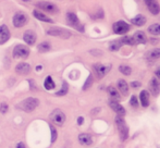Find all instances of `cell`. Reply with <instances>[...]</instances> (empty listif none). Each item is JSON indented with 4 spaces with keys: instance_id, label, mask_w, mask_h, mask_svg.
I'll return each instance as SVG.
<instances>
[{
    "instance_id": "obj_1",
    "label": "cell",
    "mask_w": 160,
    "mask_h": 148,
    "mask_svg": "<svg viewBox=\"0 0 160 148\" xmlns=\"http://www.w3.org/2000/svg\"><path fill=\"white\" fill-rule=\"evenodd\" d=\"M39 105V100L37 98L28 97L26 99L22 100L19 105H17V108L20 110H23L24 112H32L35 110Z\"/></svg>"
},
{
    "instance_id": "obj_2",
    "label": "cell",
    "mask_w": 160,
    "mask_h": 148,
    "mask_svg": "<svg viewBox=\"0 0 160 148\" xmlns=\"http://www.w3.org/2000/svg\"><path fill=\"white\" fill-rule=\"evenodd\" d=\"M116 124L118 126L119 133H120V138L122 142L128 140V127L125 123V120L123 119V116H116Z\"/></svg>"
},
{
    "instance_id": "obj_3",
    "label": "cell",
    "mask_w": 160,
    "mask_h": 148,
    "mask_svg": "<svg viewBox=\"0 0 160 148\" xmlns=\"http://www.w3.org/2000/svg\"><path fill=\"white\" fill-rule=\"evenodd\" d=\"M31 53V50L25 45H18L13 49L12 56L14 59H28Z\"/></svg>"
},
{
    "instance_id": "obj_4",
    "label": "cell",
    "mask_w": 160,
    "mask_h": 148,
    "mask_svg": "<svg viewBox=\"0 0 160 148\" xmlns=\"http://www.w3.org/2000/svg\"><path fill=\"white\" fill-rule=\"evenodd\" d=\"M49 119L53 124L58 125V126H62L67 120V116H65L64 112H62L60 109H55L49 114Z\"/></svg>"
},
{
    "instance_id": "obj_5",
    "label": "cell",
    "mask_w": 160,
    "mask_h": 148,
    "mask_svg": "<svg viewBox=\"0 0 160 148\" xmlns=\"http://www.w3.org/2000/svg\"><path fill=\"white\" fill-rule=\"evenodd\" d=\"M67 22L70 26H72V27L75 28V30L80 31L81 33L84 32V26L81 24L80 20H78V17H76L75 13H73V12L67 13Z\"/></svg>"
},
{
    "instance_id": "obj_6",
    "label": "cell",
    "mask_w": 160,
    "mask_h": 148,
    "mask_svg": "<svg viewBox=\"0 0 160 148\" xmlns=\"http://www.w3.org/2000/svg\"><path fill=\"white\" fill-rule=\"evenodd\" d=\"M35 6L37 7L38 9L40 10L45 11V12H48V13H58L59 12V9L58 7L56 6L55 3H51V2L48 1H39V2H36Z\"/></svg>"
},
{
    "instance_id": "obj_7",
    "label": "cell",
    "mask_w": 160,
    "mask_h": 148,
    "mask_svg": "<svg viewBox=\"0 0 160 148\" xmlns=\"http://www.w3.org/2000/svg\"><path fill=\"white\" fill-rule=\"evenodd\" d=\"M47 34L50 35V36H57L60 38H63V39H68V38L71 37V33L69 31L64 30L61 27H50L47 31Z\"/></svg>"
},
{
    "instance_id": "obj_8",
    "label": "cell",
    "mask_w": 160,
    "mask_h": 148,
    "mask_svg": "<svg viewBox=\"0 0 160 148\" xmlns=\"http://www.w3.org/2000/svg\"><path fill=\"white\" fill-rule=\"evenodd\" d=\"M28 17L24 12H17L13 15V19H12L13 25L17 28L23 27V26L28 23Z\"/></svg>"
},
{
    "instance_id": "obj_9",
    "label": "cell",
    "mask_w": 160,
    "mask_h": 148,
    "mask_svg": "<svg viewBox=\"0 0 160 148\" xmlns=\"http://www.w3.org/2000/svg\"><path fill=\"white\" fill-rule=\"evenodd\" d=\"M112 30H113V32L116 33V34L122 35L130 31V25L124 21H117L116 23L113 24V26H112Z\"/></svg>"
},
{
    "instance_id": "obj_10",
    "label": "cell",
    "mask_w": 160,
    "mask_h": 148,
    "mask_svg": "<svg viewBox=\"0 0 160 148\" xmlns=\"http://www.w3.org/2000/svg\"><path fill=\"white\" fill-rule=\"evenodd\" d=\"M94 69H95L97 75L99 77H103L110 70H111V64H101V63H97L94 64Z\"/></svg>"
},
{
    "instance_id": "obj_11",
    "label": "cell",
    "mask_w": 160,
    "mask_h": 148,
    "mask_svg": "<svg viewBox=\"0 0 160 148\" xmlns=\"http://www.w3.org/2000/svg\"><path fill=\"white\" fill-rule=\"evenodd\" d=\"M108 105H109V107L112 109V110L116 112L117 116H123L125 114V109H124V107H123L122 105L119 104L118 101H116V100L110 99L109 101H108Z\"/></svg>"
},
{
    "instance_id": "obj_12",
    "label": "cell",
    "mask_w": 160,
    "mask_h": 148,
    "mask_svg": "<svg viewBox=\"0 0 160 148\" xmlns=\"http://www.w3.org/2000/svg\"><path fill=\"white\" fill-rule=\"evenodd\" d=\"M145 3H146V6H147L148 10H149V12L152 13V15L159 14V12H160V6H159L158 2L155 1V0H146Z\"/></svg>"
},
{
    "instance_id": "obj_13",
    "label": "cell",
    "mask_w": 160,
    "mask_h": 148,
    "mask_svg": "<svg viewBox=\"0 0 160 148\" xmlns=\"http://www.w3.org/2000/svg\"><path fill=\"white\" fill-rule=\"evenodd\" d=\"M36 39H37V36H36L35 32L32 31V30L26 31V32L23 34V40L28 45H30V46H33V45H35Z\"/></svg>"
},
{
    "instance_id": "obj_14",
    "label": "cell",
    "mask_w": 160,
    "mask_h": 148,
    "mask_svg": "<svg viewBox=\"0 0 160 148\" xmlns=\"http://www.w3.org/2000/svg\"><path fill=\"white\" fill-rule=\"evenodd\" d=\"M149 91L154 96H158L160 93V82L156 77H152L149 81Z\"/></svg>"
},
{
    "instance_id": "obj_15",
    "label": "cell",
    "mask_w": 160,
    "mask_h": 148,
    "mask_svg": "<svg viewBox=\"0 0 160 148\" xmlns=\"http://www.w3.org/2000/svg\"><path fill=\"white\" fill-rule=\"evenodd\" d=\"M15 72L20 74V75H26V74L31 72V66L28 63H25V62H21L15 67Z\"/></svg>"
},
{
    "instance_id": "obj_16",
    "label": "cell",
    "mask_w": 160,
    "mask_h": 148,
    "mask_svg": "<svg viewBox=\"0 0 160 148\" xmlns=\"http://www.w3.org/2000/svg\"><path fill=\"white\" fill-rule=\"evenodd\" d=\"M10 38V32L6 25H0V45L6 44Z\"/></svg>"
},
{
    "instance_id": "obj_17",
    "label": "cell",
    "mask_w": 160,
    "mask_h": 148,
    "mask_svg": "<svg viewBox=\"0 0 160 148\" xmlns=\"http://www.w3.org/2000/svg\"><path fill=\"white\" fill-rule=\"evenodd\" d=\"M133 40H134V44L138 45V44H146L147 42V37H146L145 33L142 32V31H137L134 33V35L132 36Z\"/></svg>"
},
{
    "instance_id": "obj_18",
    "label": "cell",
    "mask_w": 160,
    "mask_h": 148,
    "mask_svg": "<svg viewBox=\"0 0 160 148\" xmlns=\"http://www.w3.org/2000/svg\"><path fill=\"white\" fill-rule=\"evenodd\" d=\"M78 142L83 146H89V145L93 144V138L89 134L87 133H82L78 135Z\"/></svg>"
},
{
    "instance_id": "obj_19",
    "label": "cell",
    "mask_w": 160,
    "mask_h": 148,
    "mask_svg": "<svg viewBox=\"0 0 160 148\" xmlns=\"http://www.w3.org/2000/svg\"><path fill=\"white\" fill-rule=\"evenodd\" d=\"M33 15H34V17H36V19L39 20V21L48 22V23H53V21L50 19V17H48L44 12H40V11H38V10H34Z\"/></svg>"
},
{
    "instance_id": "obj_20",
    "label": "cell",
    "mask_w": 160,
    "mask_h": 148,
    "mask_svg": "<svg viewBox=\"0 0 160 148\" xmlns=\"http://www.w3.org/2000/svg\"><path fill=\"white\" fill-rule=\"evenodd\" d=\"M139 100L144 108L149 106V93L147 91H142L139 94Z\"/></svg>"
},
{
    "instance_id": "obj_21",
    "label": "cell",
    "mask_w": 160,
    "mask_h": 148,
    "mask_svg": "<svg viewBox=\"0 0 160 148\" xmlns=\"http://www.w3.org/2000/svg\"><path fill=\"white\" fill-rule=\"evenodd\" d=\"M131 22L136 26H143L146 23V17L143 14H137L136 17L131 20Z\"/></svg>"
},
{
    "instance_id": "obj_22",
    "label": "cell",
    "mask_w": 160,
    "mask_h": 148,
    "mask_svg": "<svg viewBox=\"0 0 160 148\" xmlns=\"http://www.w3.org/2000/svg\"><path fill=\"white\" fill-rule=\"evenodd\" d=\"M117 85H118L119 91H120L123 95H128V85L124 80H119L118 82H117Z\"/></svg>"
},
{
    "instance_id": "obj_23",
    "label": "cell",
    "mask_w": 160,
    "mask_h": 148,
    "mask_svg": "<svg viewBox=\"0 0 160 148\" xmlns=\"http://www.w3.org/2000/svg\"><path fill=\"white\" fill-rule=\"evenodd\" d=\"M107 93L109 94V96L112 98V100H114L116 99V101L117 100H120V94H119V91H117L116 88H114L113 86H109L107 88Z\"/></svg>"
},
{
    "instance_id": "obj_24",
    "label": "cell",
    "mask_w": 160,
    "mask_h": 148,
    "mask_svg": "<svg viewBox=\"0 0 160 148\" xmlns=\"http://www.w3.org/2000/svg\"><path fill=\"white\" fill-rule=\"evenodd\" d=\"M122 46H123V44L121 42V40L120 39H116V40H113V42H111L109 44V49L111 51H117V50H119V49H120Z\"/></svg>"
},
{
    "instance_id": "obj_25",
    "label": "cell",
    "mask_w": 160,
    "mask_h": 148,
    "mask_svg": "<svg viewBox=\"0 0 160 148\" xmlns=\"http://www.w3.org/2000/svg\"><path fill=\"white\" fill-rule=\"evenodd\" d=\"M37 49L39 52H47L51 49V46L48 42H42L37 46Z\"/></svg>"
},
{
    "instance_id": "obj_26",
    "label": "cell",
    "mask_w": 160,
    "mask_h": 148,
    "mask_svg": "<svg viewBox=\"0 0 160 148\" xmlns=\"http://www.w3.org/2000/svg\"><path fill=\"white\" fill-rule=\"evenodd\" d=\"M148 32L152 35H160V24L155 23L152 24L150 26H148Z\"/></svg>"
},
{
    "instance_id": "obj_27",
    "label": "cell",
    "mask_w": 160,
    "mask_h": 148,
    "mask_svg": "<svg viewBox=\"0 0 160 148\" xmlns=\"http://www.w3.org/2000/svg\"><path fill=\"white\" fill-rule=\"evenodd\" d=\"M44 87L47 89V91H51V89L55 88V83H53L51 76H47V78L44 82Z\"/></svg>"
},
{
    "instance_id": "obj_28",
    "label": "cell",
    "mask_w": 160,
    "mask_h": 148,
    "mask_svg": "<svg viewBox=\"0 0 160 148\" xmlns=\"http://www.w3.org/2000/svg\"><path fill=\"white\" fill-rule=\"evenodd\" d=\"M119 71H120L122 74H124V75H131V73H132V69H131V67L128 66H125V64H121L120 67H119Z\"/></svg>"
},
{
    "instance_id": "obj_29",
    "label": "cell",
    "mask_w": 160,
    "mask_h": 148,
    "mask_svg": "<svg viewBox=\"0 0 160 148\" xmlns=\"http://www.w3.org/2000/svg\"><path fill=\"white\" fill-rule=\"evenodd\" d=\"M148 58L150 59H158L160 58V48H155L148 52Z\"/></svg>"
},
{
    "instance_id": "obj_30",
    "label": "cell",
    "mask_w": 160,
    "mask_h": 148,
    "mask_svg": "<svg viewBox=\"0 0 160 148\" xmlns=\"http://www.w3.org/2000/svg\"><path fill=\"white\" fill-rule=\"evenodd\" d=\"M68 91H69V86H68V83L67 82H63V84H62V88L60 89L59 91H57L56 93V95L57 96H63L65 94L68 93Z\"/></svg>"
},
{
    "instance_id": "obj_31",
    "label": "cell",
    "mask_w": 160,
    "mask_h": 148,
    "mask_svg": "<svg viewBox=\"0 0 160 148\" xmlns=\"http://www.w3.org/2000/svg\"><path fill=\"white\" fill-rule=\"evenodd\" d=\"M120 40H121V42H122L123 45H135L132 36H123Z\"/></svg>"
},
{
    "instance_id": "obj_32",
    "label": "cell",
    "mask_w": 160,
    "mask_h": 148,
    "mask_svg": "<svg viewBox=\"0 0 160 148\" xmlns=\"http://www.w3.org/2000/svg\"><path fill=\"white\" fill-rule=\"evenodd\" d=\"M93 75L92 74H89L88 75V77H87V80H86V82H85V84H84V86H83V89L84 91H86V89H88L89 87L92 86V84H93Z\"/></svg>"
},
{
    "instance_id": "obj_33",
    "label": "cell",
    "mask_w": 160,
    "mask_h": 148,
    "mask_svg": "<svg viewBox=\"0 0 160 148\" xmlns=\"http://www.w3.org/2000/svg\"><path fill=\"white\" fill-rule=\"evenodd\" d=\"M50 131H51V143H55L58 136L57 130H56V127H53V125H50Z\"/></svg>"
},
{
    "instance_id": "obj_34",
    "label": "cell",
    "mask_w": 160,
    "mask_h": 148,
    "mask_svg": "<svg viewBox=\"0 0 160 148\" xmlns=\"http://www.w3.org/2000/svg\"><path fill=\"white\" fill-rule=\"evenodd\" d=\"M130 105L133 107V108H136V107L138 106V100H137V98H136V96H135V95H133L132 97H131Z\"/></svg>"
},
{
    "instance_id": "obj_35",
    "label": "cell",
    "mask_w": 160,
    "mask_h": 148,
    "mask_svg": "<svg viewBox=\"0 0 160 148\" xmlns=\"http://www.w3.org/2000/svg\"><path fill=\"white\" fill-rule=\"evenodd\" d=\"M8 109H9V107H8V105H7L6 102H2V104L0 105V112H1L2 114L7 113Z\"/></svg>"
},
{
    "instance_id": "obj_36",
    "label": "cell",
    "mask_w": 160,
    "mask_h": 148,
    "mask_svg": "<svg viewBox=\"0 0 160 148\" xmlns=\"http://www.w3.org/2000/svg\"><path fill=\"white\" fill-rule=\"evenodd\" d=\"M131 86H132L133 87V88H139V87H141L142 86V84H141V82H135V81H134V82H132V83H131Z\"/></svg>"
},
{
    "instance_id": "obj_37",
    "label": "cell",
    "mask_w": 160,
    "mask_h": 148,
    "mask_svg": "<svg viewBox=\"0 0 160 148\" xmlns=\"http://www.w3.org/2000/svg\"><path fill=\"white\" fill-rule=\"evenodd\" d=\"M94 17H96V19H102L103 17V11L100 9V10L98 11V13H97V15H95Z\"/></svg>"
},
{
    "instance_id": "obj_38",
    "label": "cell",
    "mask_w": 160,
    "mask_h": 148,
    "mask_svg": "<svg viewBox=\"0 0 160 148\" xmlns=\"http://www.w3.org/2000/svg\"><path fill=\"white\" fill-rule=\"evenodd\" d=\"M83 122H84V118H83V116H78V124L82 125Z\"/></svg>"
},
{
    "instance_id": "obj_39",
    "label": "cell",
    "mask_w": 160,
    "mask_h": 148,
    "mask_svg": "<svg viewBox=\"0 0 160 148\" xmlns=\"http://www.w3.org/2000/svg\"><path fill=\"white\" fill-rule=\"evenodd\" d=\"M155 75H156L157 78H159V80H160V67H159L158 69H157L156 71H155Z\"/></svg>"
},
{
    "instance_id": "obj_40",
    "label": "cell",
    "mask_w": 160,
    "mask_h": 148,
    "mask_svg": "<svg viewBox=\"0 0 160 148\" xmlns=\"http://www.w3.org/2000/svg\"><path fill=\"white\" fill-rule=\"evenodd\" d=\"M17 148H26V146L24 143H19V144L17 145Z\"/></svg>"
},
{
    "instance_id": "obj_41",
    "label": "cell",
    "mask_w": 160,
    "mask_h": 148,
    "mask_svg": "<svg viewBox=\"0 0 160 148\" xmlns=\"http://www.w3.org/2000/svg\"><path fill=\"white\" fill-rule=\"evenodd\" d=\"M91 53L92 55H102V52H98V51H96V50H91Z\"/></svg>"
},
{
    "instance_id": "obj_42",
    "label": "cell",
    "mask_w": 160,
    "mask_h": 148,
    "mask_svg": "<svg viewBox=\"0 0 160 148\" xmlns=\"http://www.w3.org/2000/svg\"><path fill=\"white\" fill-rule=\"evenodd\" d=\"M150 40H152V44H156L157 42V39H154V38H152Z\"/></svg>"
},
{
    "instance_id": "obj_43",
    "label": "cell",
    "mask_w": 160,
    "mask_h": 148,
    "mask_svg": "<svg viewBox=\"0 0 160 148\" xmlns=\"http://www.w3.org/2000/svg\"><path fill=\"white\" fill-rule=\"evenodd\" d=\"M42 69V66H38L37 68H36V70H37V71H40Z\"/></svg>"
}]
</instances>
